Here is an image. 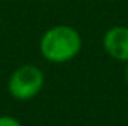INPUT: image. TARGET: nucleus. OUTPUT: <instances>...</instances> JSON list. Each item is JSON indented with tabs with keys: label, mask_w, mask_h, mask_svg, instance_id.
<instances>
[{
	"label": "nucleus",
	"mask_w": 128,
	"mask_h": 126,
	"mask_svg": "<svg viewBox=\"0 0 128 126\" xmlns=\"http://www.w3.org/2000/svg\"><path fill=\"white\" fill-rule=\"evenodd\" d=\"M83 39L81 34L73 26L57 24L47 29L41 37L42 57L50 63H66L81 52Z\"/></svg>",
	"instance_id": "nucleus-1"
},
{
	"label": "nucleus",
	"mask_w": 128,
	"mask_h": 126,
	"mask_svg": "<svg viewBox=\"0 0 128 126\" xmlns=\"http://www.w3.org/2000/svg\"><path fill=\"white\" fill-rule=\"evenodd\" d=\"M44 87V73L36 65H23L12 73L8 92L16 100H29Z\"/></svg>",
	"instance_id": "nucleus-2"
},
{
	"label": "nucleus",
	"mask_w": 128,
	"mask_h": 126,
	"mask_svg": "<svg viewBox=\"0 0 128 126\" xmlns=\"http://www.w3.org/2000/svg\"><path fill=\"white\" fill-rule=\"evenodd\" d=\"M106 54L117 62H128V26H112L102 37Z\"/></svg>",
	"instance_id": "nucleus-3"
},
{
	"label": "nucleus",
	"mask_w": 128,
	"mask_h": 126,
	"mask_svg": "<svg viewBox=\"0 0 128 126\" xmlns=\"http://www.w3.org/2000/svg\"><path fill=\"white\" fill-rule=\"evenodd\" d=\"M0 126H23L13 117H0Z\"/></svg>",
	"instance_id": "nucleus-4"
},
{
	"label": "nucleus",
	"mask_w": 128,
	"mask_h": 126,
	"mask_svg": "<svg viewBox=\"0 0 128 126\" xmlns=\"http://www.w3.org/2000/svg\"><path fill=\"white\" fill-rule=\"evenodd\" d=\"M125 81L128 84V62H126V66H125Z\"/></svg>",
	"instance_id": "nucleus-5"
}]
</instances>
